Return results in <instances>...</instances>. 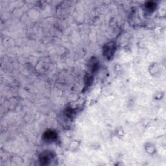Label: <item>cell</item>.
<instances>
[{
    "label": "cell",
    "mask_w": 166,
    "mask_h": 166,
    "mask_svg": "<svg viewBox=\"0 0 166 166\" xmlns=\"http://www.w3.org/2000/svg\"><path fill=\"white\" fill-rule=\"evenodd\" d=\"M115 47H116V46H115L114 43L111 42V43L108 44L104 47L103 54L106 56L107 58H108V59L110 58L114 53Z\"/></svg>",
    "instance_id": "6da1fadb"
},
{
    "label": "cell",
    "mask_w": 166,
    "mask_h": 166,
    "mask_svg": "<svg viewBox=\"0 0 166 166\" xmlns=\"http://www.w3.org/2000/svg\"><path fill=\"white\" fill-rule=\"evenodd\" d=\"M52 153L50 152H45L43 154H42L40 157V162L42 163H44L46 164L48 163V162H50V160L52 158Z\"/></svg>",
    "instance_id": "7a4b0ae2"
},
{
    "label": "cell",
    "mask_w": 166,
    "mask_h": 166,
    "mask_svg": "<svg viewBox=\"0 0 166 166\" xmlns=\"http://www.w3.org/2000/svg\"><path fill=\"white\" fill-rule=\"evenodd\" d=\"M44 139L47 142H52L54 141L56 138V134L53 131H47L44 134Z\"/></svg>",
    "instance_id": "3957f363"
}]
</instances>
